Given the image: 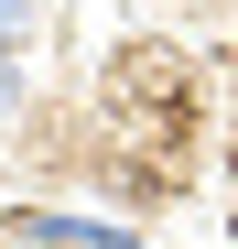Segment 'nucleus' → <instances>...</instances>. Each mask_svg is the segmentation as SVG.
Listing matches in <instances>:
<instances>
[{
    "instance_id": "obj_1",
    "label": "nucleus",
    "mask_w": 238,
    "mask_h": 249,
    "mask_svg": "<svg viewBox=\"0 0 238 249\" xmlns=\"http://www.w3.org/2000/svg\"><path fill=\"white\" fill-rule=\"evenodd\" d=\"M22 33H33V0H0V54H11Z\"/></svg>"
}]
</instances>
